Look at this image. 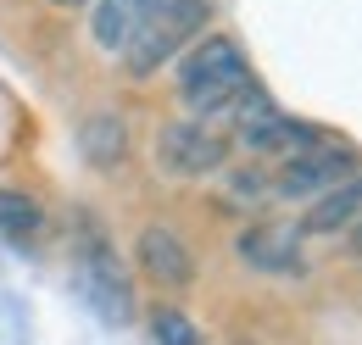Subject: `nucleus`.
<instances>
[{"instance_id": "obj_3", "label": "nucleus", "mask_w": 362, "mask_h": 345, "mask_svg": "<svg viewBox=\"0 0 362 345\" xmlns=\"http://www.w3.org/2000/svg\"><path fill=\"white\" fill-rule=\"evenodd\" d=\"M228 117H234V145L245 151V156H290L296 145H307L317 139L313 123H301V117H290V112H279L262 89L251 84L234 106H228Z\"/></svg>"}, {"instance_id": "obj_9", "label": "nucleus", "mask_w": 362, "mask_h": 345, "mask_svg": "<svg viewBox=\"0 0 362 345\" xmlns=\"http://www.w3.org/2000/svg\"><path fill=\"white\" fill-rule=\"evenodd\" d=\"M90 34L95 45L106 50V56H123L129 50V40H134L139 28L156 17V11H168L173 0H90Z\"/></svg>"}, {"instance_id": "obj_1", "label": "nucleus", "mask_w": 362, "mask_h": 345, "mask_svg": "<svg viewBox=\"0 0 362 345\" xmlns=\"http://www.w3.org/2000/svg\"><path fill=\"white\" fill-rule=\"evenodd\" d=\"M257 84L245 50L228 34H195L189 50L179 56V100L189 117H228V106Z\"/></svg>"}, {"instance_id": "obj_4", "label": "nucleus", "mask_w": 362, "mask_h": 345, "mask_svg": "<svg viewBox=\"0 0 362 345\" xmlns=\"http://www.w3.org/2000/svg\"><path fill=\"white\" fill-rule=\"evenodd\" d=\"M201 23H206V0H173L168 11H156L145 28H139L129 50H123V67L134 73V78H151V73H162V62H173L184 45L201 34Z\"/></svg>"}, {"instance_id": "obj_14", "label": "nucleus", "mask_w": 362, "mask_h": 345, "mask_svg": "<svg viewBox=\"0 0 362 345\" xmlns=\"http://www.w3.org/2000/svg\"><path fill=\"white\" fill-rule=\"evenodd\" d=\"M228 195L234 201H273V184L262 168H240V172H228Z\"/></svg>"}, {"instance_id": "obj_10", "label": "nucleus", "mask_w": 362, "mask_h": 345, "mask_svg": "<svg viewBox=\"0 0 362 345\" xmlns=\"http://www.w3.org/2000/svg\"><path fill=\"white\" fill-rule=\"evenodd\" d=\"M362 212V168H351L346 178H334L329 189H317L307 217H301V234H340L351 228V217Z\"/></svg>"}, {"instance_id": "obj_6", "label": "nucleus", "mask_w": 362, "mask_h": 345, "mask_svg": "<svg viewBox=\"0 0 362 345\" xmlns=\"http://www.w3.org/2000/svg\"><path fill=\"white\" fill-rule=\"evenodd\" d=\"M228 156H234V139L218 134L206 117L162 123V134H156V162L173 178H212V172L228 168Z\"/></svg>"}, {"instance_id": "obj_15", "label": "nucleus", "mask_w": 362, "mask_h": 345, "mask_svg": "<svg viewBox=\"0 0 362 345\" xmlns=\"http://www.w3.org/2000/svg\"><path fill=\"white\" fill-rule=\"evenodd\" d=\"M351 251H357V257H362V212L351 217Z\"/></svg>"}, {"instance_id": "obj_16", "label": "nucleus", "mask_w": 362, "mask_h": 345, "mask_svg": "<svg viewBox=\"0 0 362 345\" xmlns=\"http://www.w3.org/2000/svg\"><path fill=\"white\" fill-rule=\"evenodd\" d=\"M50 6H90V0H50Z\"/></svg>"}, {"instance_id": "obj_13", "label": "nucleus", "mask_w": 362, "mask_h": 345, "mask_svg": "<svg viewBox=\"0 0 362 345\" xmlns=\"http://www.w3.org/2000/svg\"><path fill=\"white\" fill-rule=\"evenodd\" d=\"M151 340H168V345H195L201 340V329L184 317L179 306H156V317H151Z\"/></svg>"}, {"instance_id": "obj_12", "label": "nucleus", "mask_w": 362, "mask_h": 345, "mask_svg": "<svg viewBox=\"0 0 362 345\" xmlns=\"http://www.w3.org/2000/svg\"><path fill=\"white\" fill-rule=\"evenodd\" d=\"M40 228H45V206H40L34 195H23V189H0V240L28 245V240H40Z\"/></svg>"}, {"instance_id": "obj_7", "label": "nucleus", "mask_w": 362, "mask_h": 345, "mask_svg": "<svg viewBox=\"0 0 362 345\" xmlns=\"http://www.w3.org/2000/svg\"><path fill=\"white\" fill-rule=\"evenodd\" d=\"M134 267L151 279V284H156V290H189V284L201 279L195 251L184 245L168 223H145V228H139V240H134Z\"/></svg>"}, {"instance_id": "obj_2", "label": "nucleus", "mask_w": 362, "mask_h": 345, "mask_svg": "<svg viewBox=\"0 0 362 345\" xmlns=\"http://www.w3.org/2000/svg\"><path fill=\"white\" fill-rule=\"evenodd\" d=\"M73 290L90 301V312L100 323H134V279L129 267L117 262V251L100 240V234H84L78 251H73Z\"/></svg>"}, {"instance_id": "obj_8", "label": "nucleus", "mask_w": 362, "mask_h": 345, "mask_svg": "<svg viewBox=\"0 0 362 345\" xmlns=\"http://www.w3.org/2000/svg\"><path fill=\"white\" fill-rule=\"evenodd\" d=\"M234 257L257 273H279V279H301L307 257H301V223H251L234 240Z\"/></svg>"}, {"instance_id": "obj_5", "label": "nucleus", "mask_w": 362, "mask_h": 345, "mask_svg": "<svg viewBox=\"0 0 362 345\" xmlns=\"http://www.w3.org/2000/svg\"><path fill=\"white\" fill-rule=\"evenodd\" d=\"M351 168H362L357 145H346V139H307V145L290 151L284 168L273 172V201H313L317 189H329Z\"/></svg>"}, {"instance_id": "obj_11", "label": "nucleus", "mask_w": 362, "mask_h": 345, "mask_svg": "<svg viewBox=\"0 0 362 345\" xmlns=\"http://www.w3.org/2000/svg\"><path fill=\"white\" fill-rule=\"evenodd\" d=\"M78 151H84V162H95V168H117L129 156V123L112 117V112H95L90 123L78 129Z\"/></svg>"}]
</instances>
